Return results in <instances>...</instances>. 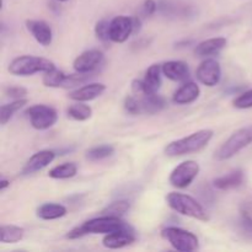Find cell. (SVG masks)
I'll return each mask as SVG.
<instances>
[{
  "instance_id": "6da1fadb",
  "label": "cell",
  "mask_w": 252,
  "mask_h": 252,
  "mask_svg": "<svg viewBox=\"0 0 252 252\" xmlns=\"http://www.w3.org/2000/svg\"><path fill=\"white\" fill-rule=\"evenodd\" d=\"M128 224L121 219V217H113V216H102L97 217V218L90 219V220L85 221L81 225L75 226L68 231L65 235L66 239L70 240H75V239H80L83 236L89 235V234H107L116 233L122 229L127 228Z\"/></svg>"
},
{
  "instance_id": "7a4b0ae2",
  "label": "cell",
  "mask_w": 252,
  "mask_h": 252,
  "mask_svg": "<svg viewBox=\"0 0 252 252\" xmlns=\"http://www.w3.org/2000/svg\"><path fill=\"white\" fill-rule=\"evenodd\" d=\"M213 135L214 132L212 129L197 130V132L192 133L187 137L169 143L165 147V154L167 157L176 158L198 153L209 144Z\"/></svg>"
},
{
  "instance_id": "3957f363",
  "label": "cell",
  "mask_w": 252,
  "mask_h": 252,
  "mask_svg": "<svg viewBox=\"0 0 252 252\" xmlns=\"http://www.w3.org/2000/svg\"><path fill=\"white\" fill-rule=\"evenodd\" d=\"M166 203L172 211L181 216L197 219L201 221L208 220V214L201 203L189 194L171 192L166 196Z\"/></svg>"
},
{
  "instance_id": "277c9868",
  "label": "cell",
  "mask_w": 252,
  "mask_h": 252,
  "mask_svg": "<svg viewBox=\"0 0 252 252\" xmlns=\"http://www.w3.org/2000/svg\"><path fill=\"white\" fill-rule=\"evenodd\" d=\"M56 68L54 63L47 58L36 56H20L9 64L10 74L16 76H30L36 73H46Z\"/></svg>"
},
{
  "instance_id": "5b68a950",
  "label": "cell",
  "mask_w": 252,
  "mask_h": 252,
  "mask_svg": "<svg viewBox=\"0 0 252 252\" xmlns=\"http://www.w3.org/2000/svg\"><path fill=\"white\" fill-rule=\"evenodd\" d=\"M252 144V126L235 130L216 152V158L219 161L231 159L236 154Z\"/></svg>"
},
{
  "instance_id": "8992f818",
  "label": "cell",
  "mask_w": 252,
  "mask_h": 252,
  "mask_svg": "<svg viewBox=\"0 0 252 252\" xmlns=\"http://www.w3.org/2000/svg\"><path fill=\"white\" fill-rule=\"evenodd\" d=\"M161 238L166 240L175 250L181 252L194 251L199 248V240L193 233L185 229L169 226L161 230Z\"/></svg>"
},
{
  "instance_id": "52a82bcc",
  "label": "cell",
  "mask_w": 252,
  "mask_h": 252,
  "mask_svg": "<svg viewBox=\"0 0 252 252\" xmlns=\"http://www.w3.org/2000/svg\"><path fill=\"white\" fill-rule=\"evenodd\" d=\"M199 171H201V166L198 162L194 160H186L172 170L169 177V182L175 189H187L197 179Z\"/></svg>"
},
{
  "instance_id": "ba28073f",
  "label": "cell",
  "mask_w": 252,
  "mask_h": 252,
  "mask_svg": "<svg viewBox=\"0 0 252 252\" xmlns=\"http://www.w3.org/2000/svg\"><path fill=\"white\" fill-rule=\"evenodd\" d=\"M30 123L37 130H46L53 127L58 121V112L47 105H33L25 111Z\"/></svg>"
},
{
  "instance_id": "9c48e42d",
  "label": "cell",
  "mask_w": 252,
  "mask_h": 252,
  "mask_svg": "<svg viewBox=\"0 0 252 252\" xmlns=\"http://www.w3.org/2000/svg\"><path fill=\"white\" fill-rule=\"evenodd\" d=\"M134 33V24L133 16H120L113 17L110 21V39L115 43H125L129 36Z\"/></svg>"
},
{
  "instance_id": "30bf717a",
  "label": "cell",
  "mask_w": 252,
  "mask_h": 252,
  "mask_svg": "<svg viewBox=\"0 0 252 252\" xmlns=\"http://www.w3.org/2000/svg\"><path fill=\"white\" fill-rule=\"evenodd\" d=\"M196 76L201 84L213 88L218 85L221 79L220 64L213 58L204 59L197 68Z\"/></svg>"
},
{
  "instance_id": "8fae6325",
  "label": "cell",
  "mask_w": 252,
  "mask_h": 252,
  "mask_svg": "<svg viewBox=\"0 0 252 252\" xmlns=\"http://www.w3.org/2000/svg\"><path fill=\"white\" fill-rule=\"evenodd\" d=\"M105 61V56L98 49H89L76 57L73 62L74 70L78 73H94Z\"/></svg>"
},
{
  "instance_id": "7c38bea8",
  "label": "cell",
  "mask_w": 252,
  "mask_h": 252,
  "mask_svg": "<svg viewBox=\"0 0 252 252\" xmlns=\"http://www.w3.org/2000/svg\"><path fill=\"white\" fill-rule=\"evenodd\" d=\"M135 240H137V236H135L134 230H133L132 226L128 225L127 228L122 229V230L105 235L102 245L106 249H112L113 250V249H122L132 245Z\"/></svg>"
},
{
  "instance_id": "4fadbf2b",
  "label": "cell",
  "mask_w": 252,
  "mask_h": 252,
  "mask_svg": "<svg viewBox=\"0 0 252 252\" xmlns=\"http://www.w3.org/2000/svg\"><path fill=\"white\" fill-rule=\"evenodd\" d=\"M56 159V153L53 150H41L32 155L22 167V175H31L38 172L48 166Z\"/></svg>"
},
{
  "instance_id": "5bb4252c",
  "label": "cell",
  "mask_w": 252,
  "mask_h": 252,
  "mask_svg": "<svg viewBox=\"0 0 252 252\" xmlns=\"http://www.w3.org/2000/svg\"><path fill=\"white\" fill-rule=\"evenodd\" d=\"M26 29L41 46H49L53 39L51 26L43 20H27Z\"/></svg>"
},
{
  "instance_id": "9a60e30c",
  "label": "cell",
  "mask_w": 252,
  "mask_h": 252,
  "mask_svg": "<svg viewBox=\"0 0 252 252\" xmlns=\"http://www.w3.org/2000/svg\"><path fill=\"white\" fill-rule=\"evenodd\" d=\"M106 91V85L101 83H90L86 85L78 88L76 90L71 91L69 94V98L73 101H79V102H88L93 101L95 98L100 97Z\"/></svg>"
},
{
  "instance_id": "2e32d148",
  "label": "cell",
  "mask_w": 252,
  "mask_h": 252,
  "mask_svg": "<svg viewBox=\"0 0 252 252\" xmlns=\"http://www.w3.org/2000/svg\"><path fill=\"white\" fill-rule=\"evenodd\" d=\"M201 89L193 81H185L172 96V102L176 105H189L199 97Z\"/></svg>"
},
{
  "instance_id": "e0dca14e",
  "label": "cell",
  "mask_w": 252,
  "mask_h": 252,
  "mask_svg": "<svg viewBox=\"0 0 252 252\" xmlns=\"http://www.w3.org/2000/svg\"><path fill=\"white\" fill-rule=\"evenodd\" d=\"M162 74L172 81H187L189 78V64L182 61H169L161 64Z\"/></svg>"
},
{
  "instance_id": "ac0fdd59",
  "label": "cell",
  "mask_w": 252,
  "mask_h": 252,
  "mask_svg": "<svg viewBox=\"0 0 252 252\" xmlns=\"http://www.w3.org/2000/svg\"><path fill=\"white\" fill-rule=\"evenodd\" d=\"M244 180H245V174H244L243 170L236 169L223 175V176L214 179L213 186L219 191H229V189L240 187L244 184Z\"/></svg>"
},
{
  "instance_id": "d6986e66",
  "label": "cell",
  "mask_w": 252,
  "mask_h": 252,
  "mask_svg": "<svg viewBox=\"0 0 252 252\" xmlns=\"http://www.w3.org/2000/svg\"><path fill=\"white\" fill-rule=\"evenodd\" d=\"M161 74L162 69L160 64H153L148 68V70L145 71L144 79H143V84H144V94L143 95L155 94L159 91L162 84Z\"/></svg>"
},
{
  "instance_id": "ffe728a7",
  "label": "cell",
  "mask_w": 252,
  "mask_h": 252,
  "mask_svg": "<svg viewBox=\"0 0 252 252\" xmlns=\"http://www.w3.org/2000/svg\"><path fill=\"white\" fill-rule=\"evenodd\" d=\"M226 43L228 41L224 37H214V38L206 39V41L199 42L194 47V54L197 57L214 56V54H218L223 48H225Z\"/></svg>"
},
{
  "instance_id": "44dd1931",
  "label": "cell",
  "mask_w": 252,
  "mask_h": 252,
  "mask_svg": "<svg viewBox=\"0 0 252 252\" xmlns=\"http://www.w3.org/2000/svg\"><path fill=\"white\" fill-rule=\"evenodd\" d=\"M166 100L162 96L155 94H148L143 96L140 100V107H142V113H148V115H155L166 107Z\"/></svg>"
},
{
  "instance_id": "7402d4cb",
  "label": "cell",
  "mask_w": 252,
  "mask_h": 252,
  "mask_svg": "<svg viewBox=\"0 0 252 252\" xmlns=\"http://www.w3.org/2000/svg\"><path fill=\"white\" fill-rule=\"evenodd\" d=\"M68 211L63 204L59 203H44L37 208L36 214L42 220H56L66 216Z\"/></svg>"
},
{
  "instance_id": "603a6c76",
  "label": "cell",
  "mask_w": 252,
  "mask_h": 252,
  "mask_svg": "<svg viewBox=\"0 0 252 252\" xmlns=\"http://www.w3.org/2000/svg\"><path fill=\"white\" fill-rule=\"evenodd\" d=\"M25 236V229L17 225H2L0 229V240L2 244H16Z\"/></svg>"
},
{
  "instance_id": "cb8c5ba5",
  "label": "cell",
  "mask_w": 252,
  "mask_h": 252,
  "mask_svg": "<svg viewBox=\"0 0 252 252\" xmlns=\"http://www.w3.org/2000/svg\"><path fill=\"white\" fill-rule=\"evenodd\" d=\"M76 172H78V166L75 162H64L49 170L48 176L54 180H66L75 176Z\"/></svg>"
},
{
  "instance_id": "d4e9b609",
  "label": "cell",
  "mask_w": 252,
  "mask_h": 252,
  "mask_svg": "<svg viewBox=\"0 0 252 252\" xmlns=\"http://www.w3.org/2000/svg\"><path fill=\"white\" fill-rule=\"evenodd\" d=\"M25 105H27L26 98H19V100H14L12 102L2 105L1 110H0V123L2 126L6 125L14 117L15 113L21 110Z\"/></svg>"
},
{
  "instance_id": "484cf974",
  "label": "cell",
  "mask_w": 252,
  "mask_h": 252,
  "mask_svg": "<svg viewBox=\"0 0 252 252\" xmlns=\"http://www.w3.org/2000/svg\"><path fill=\"white\" fill-rule=\"evenodd\" d=\"M66 113L70 118L73 120L79 121V122H83V121L90 120L91 116H93V108L89 105H85L84 102H79L76 101V103L69 106Z\"/></svg>"
},
{
  "instance_id": "4316f807",
  "label": "cell",
  "mask_w": 252,
  "mask_h": 252,
  "mask_svg": "<svg viewBox=\"0 0 252 252\" xmlns=\"http://www.w3.org/2000/svg\"><path fill=\"white\" fill-rule=\"evenodd\" d=\"M113 153H115V148H113L112 145L102 144L89 149L88 152H86L85 157L86 159L90 160V161H100V160L106 159V158H110Z\"/></svg>"
},
{
  "instance_id": "83f0119b",
  "label": "cell",
  "mask_w": 252,
  "mask_h": 252,
  "mask_svg": "<svg viewBox=\"0 0 252 252\" xmlns=\"http://www.w3.org/2000/svg\"><path fill=\"white\" fill-rule=\"evenodd\" d=\"M43 74L44 75L43 79H42V83L47 88H62L66 76V74H64L63 71L57 68L46 71Z\"/></svg>"
},
{
  "instance_id": "f1b7e54d",
  "label": "cell",
  "mask_w": 252,
  "mask_h": 252,
  "mask_svg": "<svg viewBox=\"0 0 252 252\" xmlns=\"http://www.w3.org/2000/svg\"><path fill=\"white\" fill-rule=\"evenodd\" d=\"M130 208V204L128 201L125 199H120V201H115L106 206L105 208L101 211L102 216H113V217H121L125 213H127Z\"/></svg>"
},
{
  "instance_id": "f546056e",
  "label": "cell",
  "mask_w": 252,
  "mask_h": 252,
  "mask_svg": "<svg viewBox=\"0 0 252 252\" xmlns=\"http://www.w3.org/2000/svg\"><path fill=\"white\" fill-rule=\"evenodd\" d=\"M91 74L93 73H78V71L75 74H69V75L65 76V80H64L62 88L70 89L83 85L84 83H86L91 78Z\"/></svg>"
},
{
  "instance_id": "4dcf8cb0",
  "label": "cell",
  "mask_w": 252,
  "mask_h": 252,
  "mask_svg": "<svg viewBox=\"0 0 252 252\" xmlns=\"http://www.w3.org/2000/svg\"><path fill=\"white\" fill-rule=\"evenodd\" d=\"M240 228L243 233L252 238V209L249 208V207L241 209Z\"/></svg>"
},
{
  "instance_id": "1f68e13d",
  "label": "cell",
  "mask_w": 252,
  "mask_h": 252,
  "mask_svg": "<svg viewBox=\"0 0 252 252\" xmlns=\"http://www.w3.org/2000/svg\"><path fill=\"white\" fill-rule=\"evenodd\" d=\"M233 105L235 108L239 110H248L252 108V89L240 94L236 98H234Z\"/></svg>"
},
{
  "instance_id": "d6a6232c",
  "label": "cell",
  "mask_w": 252,
  "mask_h": 252,
  "mask_svg": "<svg viewBox=\"0 0 252 252\" xmlns=\"http://www.w3.org/2000/svg\"><path fill=\"white\" fill-rule=\"evenodd\" d=\"M95 34L100 41L111 42L110 39V21L100 20L95 26Z\"/></svg>"
},
{
  "instance_id": "836d02e7",
  "label": "cell",
  "mask_w": 252,
  "mask_h": 252,
  "mask_svg": "<svg viewBox=\"0 0 252 252\" xmlns=\"http://www.w3.org/2000/svg\"><path fill=\"white\" fill-rule=\"evenodd\" d=\"M123 106H125V110L127 111L128 113H130V115H139V113H142L140 101H138L137 98L133 97V96H127V97L125 98Z\"/></svg>"
},
{
  "instance_id": "e575fe53",
  "label": "cell",
  "mask_w": 252,
  "mask_h": 252,
  "mask_svg": "<svg viewBox=\"0 0 252 252\" xmlns=\"http://www.w3.org/2000/svg\"><path fill=\"white\" fill-rule=\"evenodd\" d=\"M5 95L7 97L14 98V100H19V98H24L27 95V89L22 88V86H7L5 89Z\"/></svg>"
},
{
  "instance_id": "d590c367",
  "label": "cell",
  "mask_w": 252,
  "mask_h": 252,
  "mask_svg": "<svg viewBox=\"0 0 252 252\" xmlns=\"http://www.w3.org/2000/svg\"><path fill=\"white\" fill-rule=\"evenodd\" d=\"M158 10V4L155 2V0H144L142 5V11L145 16H152L157 12Z\"/></svg>"
},
{
  "instance_id": "8d00e7d4",
  "label": "cell",
  "mask_w": 252,
  "mask_h": 252,
  "mask_svg": "<svg viewBox=\"0 0 252 252\" xmlns=\"http://www.w3.org/2000/svg\"><path fill=\"white\" fill-rule=\"evenodd\" d=\"M132 91L134 94H144V84H143V79H134L132 81Z\"/></svg>"
},
{
  "instance_id": "74e56055",
  "label": "cell",
  "mask_w": 252,
  "mask_h": 252,
  "mask_svg": "<svg viewBox=\"0 0 252 252\" xmlns=\"http://www.w3.org/2000/svg\"><path fill=\"white\" fill-rule=\"evenodd\" d=\"M9 186H10V181H9V180L2 179L1 181H0V189H1V191L6 189Z\"/></svg>"
},
{
  "instance_id": "f35d334b",
  "label": "cell",
  "mask_w": 252,
  "mask_h": 252,
  "mask_svg": "<svg viewBox=\"0 0 252 252\" xmlns=\"http://www.w3.org/2000/svg\"><path fill=\"white\" fill-rule=\"evenodd\" d=\"M58 1H68V0H58Z\"/></svg>"
}]
</instances>
